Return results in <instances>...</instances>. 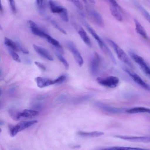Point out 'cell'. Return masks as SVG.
Wrapping results in <instances>:
<instances>
[{"label":"cell","instance_id":"1","mask_svg":"<svg viewBox=\"0 0 150 150\" xmlns=\"http://www.w3.org/2000/svg\"><path fill=\"white\" fill-rule=\"evenodd\" d=\"M106 40L113 48L119 59L130 67L133 68L134 66L124 51L111 40L107 38Z\"/></svg>","mask_w":150,"mask_h":150},{"label":"cell","instance_id":"2","mask_svg":"<svg viewBox=\"0 0 150 150\" xmlns=\"http://www.w3.org/2000/svg\"><path fill=\"white\" fill-rule=\"evenodd\" d=\"M128 53L131 58L139 65L144 74L150 79V68L143 58L132 51H129Z\"/></svg>","mask_w":150,"mask_h":150},{"label":"cell","instance_id":"3","mask_svg":"<svg viewBox=\"0 0 150 150\" xmlns=\"http://www.w3.org/2000/svg\"><path fill=\"white\" fill-rule=\"evenodd\" d=\"M37 120L22 121L17 125L10 127L9 133L11 137L16 136L19 132L37 123Z\"/></svg>","mask_w":150,"mask_h":150},{"label":"cell","instance_id":"4","mask_svg":"<svg viewBox=\"0 0 150 150\" xmlns=\"http://www.w3.org/2000/svg\"><path fill=\"white\" fill-rule=\"evenodd\" d=\"M97 82L99 84L110 88L116 87L118 85L119 80L117 77L110 76L105 78L98 77L96 79Z\"/></svg>","mask_w":150,"mask_h":150},{"label":"cell","instance_id":"5","mask_svg":"<svg viewBox=\"0 0 150 150\" xmlns=\"http://www.w3.org/2000/svg\"><path fill=\"white\" fill-rule=\"evenodd\" d=\"M66 45L72 53L76 63L80 67H81L83 63V60L75 44L71 41H68L66 42Z\"/></svg>","mask_w":150,"mask_h":150},{"label":"cell","instance_id":"6","mask_svg":"<svg viewBox=\"0 0 150 150\" xmlns=\"http://www.w3.org/2000/svg\"><path fill=\"white\" fill-rule=\"evenodd\" d=\"M87 12L93 22L98 26L103 27L104 26L103 19L100 14L94 9L87 6L86 7Z\"/></svg>","mask_w":150,"mask_h":150},{"label":"cell","instance_id":"7","mask_svg":"<svg viewBox=\"0 0 150 150\" xmlns=\"http://www.w3.org/2000/svg\"><path fill=\"white\" fill-rule=\"evenodd\" d=\"M124 69L135 83L144 89L150 91V86L145 82L138 75L127 68H125Z\"/></svg>","mask_w":150,"mask_h":150},{"label":"cell","instance_id":"8","mask_svg":"<svg viewBox=\"0 0 150 150\" xmlns=\"http://www.w3.org/2000/svg\"><path fill=\"white\" fill-rule=\"evenodd\" d=\"M110 3V10L112 16L117 20L121 21L122 20V16L120 12V8L116 1L109 0Z\"/></svg>","mask_w":150,"mask_h":150},{"label":"cell","instance_id":"9","mask_svg":"<svg viewBox=\"0 0 150 150\" xmlns=\"http://www.w3.org/2000/svg\"><path fill=\"white\" fill-rule=\"evenodd\" d=\"M100 61L101 58L97 52H95L90 64V70L93 75L97 74Z\"/></svg>","mask_w":150,"mask_h":150},{"label":"cell","instance_id":"10","mask_svg":"<svg viewBox=\"0 0 150 150\" xmlns=\"http://www.w3.org/2000/svg\"><path fill=\"white\" fill-rule=\"evenodd\" d=\"M94 104L95 106L99 108L109 112L118 113H120L122 111L121 108L111 106L99 101H95Z\"/></svg>","mask_w":150,"mask_h":150},{"label":"cell","instance_id":"11","mask_svg":"<svg viewBox=\"0 0 150 150\" xmlns=\"http://www.w3.org/2000/svg\"><path fill=\"white\" fill-rule=\"evenodd\" d=\"M116 137L123 139L134 142H150V137L129 136L122 135H115Z\"/></svg>","mask_w":150,"mask_h":150},{"label":"cell","instance_id":"12","mask_svg":"<svg viewBox=\"0 0 150 150\" xmlns=\"http://www.w3.org/2000/svg\"><path fill=\"white\" fill-rule=\"evenodd\" d=\"M38 111L32 110L25 109L22 112H18L15 120H17L22 118H30L38 115Z\"/></svg>","mask_w":150,"mask_h":150},{"label":"cell","instance_id":"13","mask_svg":"<svg viewBox=\"0 0 150 150\" xmlns=\"http://www.w3.org/2000/svg\"><path fill=\"white\" fill-rule=\"evenodd\" d=\"M83 23L92 35L97 42L100 48L103 50L105 43L97 35L95 30L85 21H83Z\"/></svg>","mask_w":150,"mask_h":150},{"label":"cell","instance_id":"14","mask_svg":"<svg viewBox=\"0 0 150 150\" xmlns=\"http://www.w3.org/2000/svg\"><path fill=\"white\" fill-rule=\"evenodd\" d=\"M33 46L36 52L42 57L51 61L54 60L53 58L47 50L35 44H33Z\"/></svg>","mask_w":150,"mask_h":150},{"label":"cell","instance_id":"15","mask_svg":"<svg viewBox=\"0 0 150 150\" xmlns=\"http://www.w3.org/2000/svg\"><path fill=\"white\" fill-rule=\"evenodd\" d=\"M36 81L37 86L40 88H43L54 84L53 80L41 77H37Z\"/></svg>","mask_w":150,"mask_h":150},{"label":"cell","instance_id":"16","mask_svg":"<svg viewBox=\"0 0 150 150\" xmlns=\"http://www.w3.org/2000/svg\"><path fill=\"white\" fill-rule=\"evenodd\" d=\"M126 112L129 114L147 113L150 114V109L142 107H133L127 109Z\"/></svg>","mask_w":150,"mask_h":150},{"label":"cell","instance_id":"17","mask_svg":"<svg viewBox=\"0 0 150 150\" xmlns=\"http://www.w3.org/2000/svg\"><path fill=\"white\" fill-rule=\"evenodd\" d=\"M79 28L78 33L80 38L87 46L91 47V42L87 34L82 28L80 27Z\"/></svg>","mask_w":150,"mask_h":150},{"label":"cell","instance_id":"18","mask_svg":"<svg viewBox=\"0 0 150 150\" xmlns=\"http://www.w3.org/2000/svg\"><path fill=\"white\" fill-rule=\"evenodd\" d=\"M135 25V30L137 33L139 34L144 38L148 39L146 33L142 26L139 22L136 19H134Z\"/></svg>","mask_w":150,"mask_h":150},{"label":"cell","instance_id":"19","mask_svg":"<svg viewBox=\"0 0 150 150\" xmlns=\"http://www.w3.org/2000/svg\"><path fill=\"white\" fill-rule=\"evenodd\" d=\"M49 4L51 10L53 13L59 14L64 8L59 5L56 2L52 0L49 1Z\"/></svg>","mask_w":150,"mask_h":150},{"label":"cell","instance_id":"20","mask_svg":"<svg viewBox=\"0 0 150 150\" xmlns=\"http://www.w3.org/2000/svg\"><path fill=\"white\" fill-rule=\"evenodd\" d=\"M4 43L8 48L14 51L18 52L19 50L17 43L7 37L4 38Z\"/></svg>","mask_w":150,"mask_h":150},{"label":"cell","instance_id":"21","mask_svg":"<svg viewBox=\"0 0 150 150\" xmlns=\"http://www.w3.org/2000/svg\"><path fill=\"white\" fill-rule=\"evenodd\" d=\"M32 32L34 34L45 39L49 35L44 31L38 28L37 25L30 27Z\"/></svg>","mask_w":150,"mask_h":150},{"label":"cell","instance_id":"22","mask_svg":"<svg viewBox=\"0 0 150 150\" xmlns=\"http://www.w3.org/2000/svg\"><path fill=\"white\" fill-rule=\"evenodd\" d=\"M78 134L80 136L85 137H98L103 135L104 133L99 131L87 132L83 131L78 132Z\"/></svg>","mask_w":150,"mask_h":150},{"label":"cell","instance_id":"23","mask_svg":"<svg viewBox=\"0 0 150 150\" xmlns=\"http://www.w3.org/2000/svg\"><path fill=\"white\" fill-rule=\"evenodd\" d=\"M50 44L54 45L61 53H63L64 51L62 46L57 40L49 35L46 39Z\"/></svg>","mask_w":150,"mask_h":150},{"label":"cell","instance_id":"24","mask_svg":"<svg viewBox=\"0 0 150 150\" xmlns=\"http://www.w3.org/2000/svg\"><path fill=\"white\" fill-rule=\"evenodd\" d=\"M134 4L141 11L144 18L150 23V14L141 4L139 3L136 2H135Z\"/></svg>","mask_w":150,"mask_h":150},{"label":"cell","instance_id":"25","mask_svg":"<svg viewBox=\"0 0 150 150\" xmlns=\"http://www.w3.org/2000/svg\"><path fill=\"white\" fill-rule=\"evenodd\" d=\"M36 3L38 9L40 14H43L45 9V4L43 0H36Z\"/></svg>","mask_w":150,"mask_h":150},{"label":"cell","instance_id":"26","mask_svg":"<svg viewBox=\"0 0 150 150\" xmlns=\"http://www.w3.org/2000/svg\"><path fill=\"white\" fill-rule=\"evenodd\" d=\"M55 54L59 60L62 63L66 69L68 70L69 68V64L66 60L59 53L55 52Z\"/></svg>","mask_w":150,"mask_h":150},{"label":"cell","instance_id":"27","mask_svg":"<svg viewBox=\"0 0 150 150\" xmlns=\"http://www.w3.org/2000/svg\"><path fill=\"white\" fill-rule=\"evenodd\" d=\"M103 51H105L108 54L113 63L115 64H116V61L114 56L110 50L105 44Z\"/></svg>","mask_w":150,"mask_h":150},{"label":"cell","instance_id":"28","mask_svg":"<svg viewBox=\"0 0 150 150\" xmlns=\"http://www.w3.org/2000/svg\"><path fill=\"white\" fill-rule=\"evenodd\" d=\"M8 48V52L13 59L17 62H21V60L18 55L14 51L9 48Z\"/></svg>","mask_w":150,"mask_h":150},{"label":"cell","instance_id":"29","mask_svg":"<svg viewBox=\"0 0 150 150\" xmlns=\"http://www.w3.org/2000/svg\"><path fill=\"white\" fill-rule=\"evenodd\" d=\"M62 19L64 21H69V17L67 10L64 8L62 11L59 14Z\"/></svg>","mask_w":150,"mask_h":150},{"label":"cell","instance_id":"30","mask_svg":"<svg viewBox=\"0 0 150 150\" xmlns=\"http://www.w3.org/2000/svg\"><path fill=\"white\" fill-rule=\"evenodd\" d=\"M50 22L56 28H57L59 31L63 33L66 34H67L66 31L63 29L62 28L60 27L57 24V23L54 20L51 18H49Z\"/></svg>","mask_w":150,"mask_h":150},{"label":"cell","instance_id":"31","mask_svg":"<svg viewBox=\"0 0 150 150\" xmlns=\"http://www.w3.org/2000/svg\"><path fill=\"white\" fill-rule=\"evenodd\" d=\"M92 95H87L83 96L76 99L75 102L78 103L88 100L92 98Z\"/></svg>","mask_w":150,"mask_h":150},{"label":"cell","instance_id":"32","mask_svg":"<svg viewBox=\"0 0 150 150\" xmlns=\"http://www.w3.org/2000/svg\"><path fill=\"white\" fill-rule=\"evenodd\" d=\"M71 1L80 10H82L83 9V4L80 1L73 0Z\"/></svg>","mask_w":150,"mask_h":150},{"label":"cell","instance_id":"33","mask_svg":"<svg viewBox=\"0 0 150 150\" xmlns=\"http://www.w3.org/2000/svg\"><path fill=\"white\" fill-rule=\"evenodd\" d=\"M66 76L64 75H62L58 78L53 80L54 83H61L63 82L66 79Z\"/></svg>","mask_w":150,"mask_h":150},{"label":"cell","instance_id":"34","mask_svg":"<svg viewBox=\"0 0 150 150\" xmlns=\"http://www.w3.org/2000/svg\"><path fill=\"white\" fill-rule=\"evenodd\" d=\"M16 43L17 44L19 50H20L22 52L25 54L29 53L28 51L24 46L18 42H16Z\"/></svg>","mask_w":150,"mask_h":150},{"label":"cell","instance_id":"35","mask_svg":"<svg viewBox=\"0 0 150 150\" xmlns=\"http://www.w3.org/2000/svg\"><path fill=\"white\" fill-rule=\"evenodd\" d=\"M9 2L10 4L11 9L14 13L16 12V8L14 1L13 0H9Z\"/></svg>","mask_w":150,"mask_h":150},{"label":"cell","instance_id":"36","mask_svg":"<svg viewBox=\"0 0 150 150\" xmlns=\"http://www.w3.org/2000/svg\"><path fill=\"white\" fill-rule=\"evenodd\" d=\"M35 64L40 68L42 70L45 71L46 70V68L45 66L40 62L35 61L34 62Z\"/></svg>","mask_w":150,"mask_h":150},{"label":"cell","instance_id":"37","mask_svg":"<svg viewBox=\"0 0 150 150\" xmlns=\"http://www.w3.org/2000/svg\"><path fill=\"white\" fill-rule=\"evenodd\" d=\"M3 6L1 3L0 4V11L1 13H2L3 12Z\"/></svg>","mask_w":150,"mask_h":150},{"label":"cell","instance_id":"38","mask_svg":"<svg viewBox=\"0 0 150 150\" xmlns=\"http://www.w3.org/2000/svg\"><path fill=\"white\" fill-rule=\"evenodd\" d=\"M92 4H95V1L93 0H89V1Z\"/></svg>","mask_w":150,"mask_h":150}]
</instances>
